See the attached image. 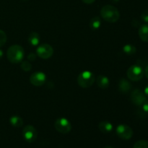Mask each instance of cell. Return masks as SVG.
Returning <instances> with one entry per match:
<instances>
[{"mask_svg": "<svg viewBox=\"0 0 148 148\" xmlns=\"http://www.w3.org/2000/svg\"><path fill=\"white\" fill-rule=\"evenodd\" d=\"M133 148H148V142L146 140H140L134 144Z\"/></svg>", "mask_w": 148, "mask_h": 148, "instance_id": "obj_19", "label": "cell"}, {"mask_svg": "<svg viewBox=\"0 0 148 148\" xmlns=\"http://www.w3.org/2000/svg\"><path fill=\"white\" fill-rule=\"evenodd\" d=\"M144 93H145V95H146V97H147V98H148V85L145 87V88Z\"/></svg>", "mask_w": 148, "mask_h": 148, "instance_id": "obj_26", "label": "cell"}, {"mask_svg": "<svg viewBox=\"0 0 148 148\" xmlns=\"http://www.w3.org/2000/svg\"><path fill=\"white\" fill-rule=\"evenodd\" d=\"M23 136L25 141L32 143L35 142L38 137V132L33 126L27 125L23 130Z\"/></svg>", "mask_w": 148, "mask_h": 148, "instance_id": "obj_6", "label": "cell"}, {"mask_svg": "<svg viewBox=\"0 0 148 148\" xmlns=\"http://www.w3.org/2000/svg\"><path fill=\"white\" fill-rule=\"evenodd\" d=\"M82 1H83L84 3H85V4H92L95 0H82Z\"/></svg>", "mask_w": 148, "mask_h": 148, "instance_id": "obj_25", "label": "cell"}, {"mask_svg": "<svg viewBox=\"0 0 148 148\" xmlns=\"http://www.w3.org/2000/svg\"><path fill=\"white\" fill-rule=\"evenodd\" d=\"M119 90L122 93H127L129 91L131 90L132 89V85L128 80L126 79H121L119 82L118 84Z\"/></svg>", "mask_w": 148, "mask_h": 148, "instance_id": "obj_11", "label": "cell"}, {"mask_svg": "<svg viewBox=\"0 0 148 148\" xmlns=\"http://www.w3.org/2000/svg\"><path fill=\"white\" fill-rule=\"evenodd\" d=\"M103 148H114V147H111V146H106V147H104Z\"/></svg>", "mask_w": 148, "mask_h": 148, "instance_id": "obj_29", "label": "cell"}, {"mask_svg": "<svg viewBox=\"0 0 148 148\" xmlns=\"http://www.w3.org/2000/svg\"><path fill=\"white\" fill-rule=\"evenodd\" d=\"M145 75L146 77H147L148 79V64H147V66H146L145 70Z\"/></svg>", "mask_w": 148, "mask_h": 148, "instance_id": "obj_27", "label": "cell"}, {"mask_svg": "<svg viewBox=\"0 0 148 148\" xmlns=\"http://www.w3.org/2000/svg\"><path fill=\"white\" fill-rule=\"evenodd\" d=\"M116 134L119 138L124 140H128L132 137L133 130L128 125L121 124V125H119L117 127Z\"/></svg>", "mask_w": 148, "mask_h": 148, "instance_id": "obj_7", "label": "cell"}, {"mask_svg": "<svg viewBox=\"0 0 148 148\" xmlns=\"http://www.w3.org/2000/svg\"><path fill=\"white\" fill-rule=\"evenodd\" d=\"M95 80V75L90 71H84L79 74L77 77L78 85L83 88H88L92 86Z\"/></svg>", "mask_w": 148, "mask_h": 148, "instance_id": "obj_3", "label": "cell"}, {"mask_svg": "<svg viewBox=\"0 0 148 148\" xmlns=\"http://www.w3.org/2000/svg\"><path fill=\"white\" fill-rule=\"evenodd\" d=\"M101 15L104 20L108 23H116L120 17L117 8L112 5H105L101 10Z\"/></svg>", "mask_w": 148, "mask_h": 148, "instance_id": "obj_1", "label": "cell"}, {"mask_svg": "<svg viewBox=\"0 0 148 148\" xmlns=\"http://www.w3.org/2000/svg\"><path fill=\"white\" fill-rule=\"evenodd\" d=\"M127 75L130 80L137 82V81L143 79V76L145 75V72L143 68H142V66H140V65L134 64L129 68L128 70H127Z\"/></svg>", "mask_w": 148, "mask_h": 148, "instance_id": "obj_4", "label": "cell"}, {"mask_svg": "<svg viewBox=\"0 0 148 148\" xmlns=\"http://www.w3.org/2000/svg\"><path fill=\"white\" fill-rule=\"evenodd\" d=\"M24 56V49L19 45H12L9 48L7 51V59L10 62L14 64L21 62Z\"/></svg>", "mask_w": 148, "mask_h": 148, "instance_id": "obj_2", "label": "cell"}, {"mask_svg": "<svg viewBox=\"0 0 148 148\" xmlns=\"http://www.w3.org/2000/svg\"><path fill=\"white\" fill-rule=\"evenodd\" d=\"M112 1H114V2H117V1H119V0H111Z\"/></svg>", "mask_w": 148, "mask_h": 148, "instance_id": "obj_30", "label": "cell"}, {"mask_svg": "<svg viewBox=\"0 0 148 148\" xmlns=\"http://www.w3.org/2000/svg\"><path fill=\"white\" fill-rule=\"evenodd\" d=\"M139 36L144 42H148V23L140 26L139 28Z\"/></svg>", "mask_w": 148, "mask_h": 148, "instance_id": "obj_13", "label": "cell"}, {"mask_svg": "<svg viewBox=\"0 0 148 148\" xmlns=\"http://www.w3.org/2000/svg\"><path fill=\"white\" fill-rule=\"evenodd\" d=\"M98 128H99L100 131L102 132L103 133H110L113 130V125L109 121H101L99 124H98Z\"/></svg>", "mask_w": 148, "mask_h": 148, "instance_id": "obj_14", "label": "cell"}, {"mask_svg": "<svg viewBox=\"0 0 148 148\" xmlns=\"http://www.w3.org/2000/svg\"><path fill=\"white\" fill-rule=\"evenodd\" d=\"M22 1H27V0H22Z\"/></svg>", "mask_w": 148, "mask_h": 148, "instance_id": "obj_31", "label": "cell"}, {"mask_svg": "<svg viewBox=\"0 0 148 148\" xmlns=\"http://www.w3.org/2000/svg\"><path fill=\"white\" fill-rule=\"evenodd\" d=\"M2 56H3V51L1 50V49H0V59L2 58Z\"/></svg>", "mask_w": 148, "mask_h": 148, "instance_id": "obj_28", "label": "cell"}, {"mask_svg": "<svg viewBox=\"0 0 148 148\" xmlns=\"http://www.w3.org/2000/svg\"><path fill=\"white\" fill-rule=\"evenodd\" d=\"M46 75L41 72H35L30 77V82L35 86H42L46 82Z\"/></svg>", "mask_w": 148, "mask_h": 148, "instance_id": "obj_10", "label": "cell"}, {"mask_svg": "<svg viewBox=\"0 0 148 148\" xmlns=\"http://www.w3.org/2000/svg\"><path fill=\"white\" fill-rule=\"evenodd\" d=\"M141 19L146 23H148V9L143 12L141 14Z\"/></svg>", "mask_w": 148, "mask_h": 148, "instance_id": "obj_22", "label": "cell"}, {"mask_svg": "<svg viewBox=\"0 0 148 148\" xmlns=\"http://www.w3.org/2000/svg\"><path fill=\"white\" fill-rule=\"evenodd\" d=\"M27 59H28L29 61L30 62H33V61H35L36 59V55L33 53H29L28 56H27Z\"/></svg>", "mask_w": 148, "mask_h": 148, "instance_id": "obj_24", "label": "cell"}, {"mask_svg": "<svg viewBox=\"0 0 148 148\" xmlns=\"http://www.w3.org/2000/svg\"><path fill=\"white\" fill-rule=\"evenodd\" d=\"M123 51L127 55H133L136 53L137 49L132 44H127L123 47Z\"/></svg>", "mask_w": 148, "mask_h": 148, "instance_id": "obj_18", "label": "cell"}, {"mask_svg": "<svg viewBox=\"0 0 148 148\" xmlns=\"http://www.w3.org/2000/svg\"><path fill=\"white\" fill-rule=\"evenodd\" d=\"M10 122L11 125L14 127H21L23 125V120L20 117L17 116H13L10 119Z\"/></svg>", "mask_w": 148, "mask_h": 148, "instance_id": "obj_16", "label": "cell"}, {"mask_svg": "<svg viewBox=\"0 0 148 148\" xmlns=\"http://www.w3.org/2000/svg\"><path fill=\"white\" fill-rule=\"evenodd\" d=\"M142 108H143V111L145 113H148V100L147 99L143 104L142 105Z\"/></svg>", "mask_w": 148, "mask_h": 148, "instance_id": "obj_23", "label": "cell"}, {"mask_svg": "<svg viewBox=\"0 0 148 148\" xmlns=\"http://www.w3.org/2000/svg\"><path fill=\"white\" fill-rule=\"evenodd\" d=\"M37 55L41 59H47L52 56L53 53V49L50 45L43 43L37 48Z\"/></svg>", "mask_w": 148, "mask_h": 148, "instance_id": "obj_8", "label": "cell"}, {"mask_svg": "<svg viewBox=\"0 0 148 148\" xmlns=\"http://www.w3.org/2000/svg\"><path fill=\"white\" fill-rule=\"evenodd\" d=\"M101 25V20L99 17H94L90 22V27L93 30H98Z\"/></svg>", "mask_w": 148, "mask_h": 148, "instance_id": "obj_17", "label": "cell"}, {"mask_svg": "<svg viewBox=\"0 0 148 148\" xmlns=\"http://www.w3.org/2000/svg\"><path fill=\"white\" fill-rule=\"evenodd\" d=\"M7 40V37L6 33L3 30H0V47H2L6 43Z\"/></svg>", "mask_w": 148, "mask_h": 148, "instance_id": "obj_21", "label": "cell"}, {"mask_svg": "<svg viewBox=\"0 0 148 148\" xmlns=\"http://www.w3.org/2000/svg\"><path fill=\"white\" fill-rule=\"evenodd\" d=\"M132 102L136 106H142L147 100V97L141 90L136 89L131 93Z\"/></svg>", "mask_w": 148, "mask_h": 148, "instance_id": "obj_9", "label": "cell"}, {"mask_svg": "<svg viewBox=\"0 0 148 148\" xmlns=\"http://www.w3.org/2000/svg\"><path fill=\"white\" fill-rule=\"evenodd\" d=\"M20 67L25 72H29V71L31 70L32 69V64L29 62H22L21 65H20Z\"/></svg>", "mask_w": 148, "mask_h": 148, "instance_id": "obj_20", "label": "cell"}, {"mask_svg": "<svg viewBox=\"0 0 148 148\" xmlns=\"http://www.w3.org/2000/svg\"><path fill=\"white\" fill-rule=\"evenodd\" d=\"M27 40H28L30 44L32 46H38L39 42H40V36L36 32H33V33H30L28 38H27Z\"/></svg>", "mask_w": 148, "mask_h": 148, "instance_id": "obj_15", "label": "cell"}, {"mask_svg": "<svg viewBox=\"0 0 148 148\" xmlns=\"http://www.w3.org/2000/svg\"><path fill=\"white\" fill-rule=\"evenodd\" d=\"M56 131L62 134H67L72 130V125L68 119L65 118H59L56 119L54 124Z\"/></svg>", "mask_w": 148, "mask_h": 148, "instance_id": "obj_5", "label": "cell"}, {"mask_svg": "<svg viewBox=\"0 0 148 148\" xmlns=\"http://www.w3.org/2000/svg\"><path fill=\"white\" fill-rule=\"evenodd\" d=\"M97 85L99 88H102V89H106L109 87V79L104 75H98V77H97Z\"/></svg>", "mask_w": 148, "mask_h": 148, "instance_id": "obj_12", "label": "cell"}]
</instances>
